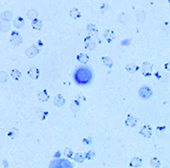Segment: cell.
Instances as JSON below:
<instances>
[{
  "mask_svg": "<svg viewBox=\"0 0 170 168\" xmlns=\"http://www.w3.org/2000/svg\"><path fill=\"white\" fill-rule=\"evenodd\" d=\"M138 94L140 95L141 98L147 100V99H149L151 97L152 91L150 87H148V86H142L138 91Z\"/></svg>",
  "mask_w": 170,
  "mask_h": 168,
  "instance_id": "obj_4",
  "label": "cell"
},
{
  "mask_svg": "<svg viewBox=\"0 0 170 168\" xmlns=\"http://www.w3.org/2000/svg\"><path fill=\"white\" fill-rule=\"evenodd\" d=\"M10 28V21H0V31L1 32H8Z\"/></svg>",
  "mask_w": 170,
  "mask_h": 168,
  "instance_id": "obj_24",
  "label": "cell"
},
{
  "mask_svg": "<svg viewBox=\"0 0 170 168\" xmlns=\"http://www.w3.org/2000/svg\"><path fill=\"white\" fill-rule=\"evenodd\" d=\"M39 51H40V50L37 46H31V47L26 49L25 54L28 58H34L35 56H37V54L39 53Z\"/></svg>",
  "mask_w": 170,
  "mask_h": 168,
  "instance_id": "obj_7",
  "label": "cell"
},
{
  "mask_svg": "<svg viewBox=\"0 0 170 168\" xmlns=\"http://www.w3.org/2000/svg\"><path fill=\"white\" fill-rule=\"evenodd\" d=\"M37 114H38V117L40 118V120H45V119L47 118V116H48V112L45 111V110H43V109H40L39 111L37 112Z\"/></svg>",
  "mask_w": 170,
  "mask_h": 168,
  "instance_id": "obj_34",
  "label": "cell"
},
{
  "mask_svg": "<svg viewBox=\"0 0 170 168\" xmlns=\"http://www.w3.org/2000/svg\"><path fill=\"white\" fill-rule=\"evenodd\" d=\"M65 97L62 94H56L55 97H54V99H53V104L57 107H62L65 105Z\"/></svg>",
  "mask_w": 170,
  "mask_h": 168,
  "instance_id": "obj_11",
  "label": "cell"
},
{
  "mask_svg": "<svg viewBox=\"0 0 170 168\" xmlns=\"http://www.w3.org/2000/svg\"><path fill=\"white\" fill-rule=\"evenodd\" d=\"M103 36H104V39H105L107 40V42L109 43V44L112 43V41L115 39V33L110 29H108L106 31H104Z\"/></svg>",
  "mask_w": 170,
  "mask_h": 168,
  "instance_id": "obj_10",
  "label": "cell"
},
{
  "mask_svg": "<svg viewBox=\"0 0 170 168\" xmlns=\"http://www.w3.org/2000/svg\"><path fill=\"white\" fill-rule=\"evenodd\" d=\"M70 108H71V110H73V111L80 110V101L78 100V99L73 100L72 103H71V105H70Z\"/></svg>",
  "mask_w": 170,
  "mask_h": 168,
  "instance_id": "obj_27",
  "label": "cell"
},
{
  "mask_svg": "<svg viewBox=\"0 0 170 168\" xmlns=\"http://www.w3.org/2000/svg\"><path fill=\"white\" fill-rule=\"evenodd\" d=\"M24 20L23 17H21V16H19V17H17L13 21V25L15 28H17V29L22 28V27L24 26Z\"/></svg>",
  "mask_w": 170,
  "mask_h": 168,
  "instance_id": "obj_20",
  "label": "cell"
},
{
  "mask_svg": "<svg viewBox=\"0 0 170 168\" xmlns=\"http://www.w3.org/2000/svg\"><path fill=\"white\" fill-rule=\"evenodd\" d=\"M37 16H38V11H37V9H29L28 11H27V13H26V17L28 18V19H30V20L37 18Z\"/></svg>",
  "mask_w": 170,
  "mask_h": 168,
  "instance_id": "obj_25",
  "label": "cell"
},
{
  "mask_svg": "<svg viewBox=\"0 0 170 168\" xmlns=\"http://www.w3.org/2000/svg\"><path fill=\"white\" fill-rule=\"evenodd\" d=\"M27 74H28L29 77L34 79V80H37L38 78H39V69H38L37 67H31L28 71H27Z\"/></svg>",
  "mask_w": 170,
  "mask_h": 168,
  "instance_id": "obj_12",
  "label": "cell"
},
{
  "mask_svg": "<svg viewBox=\"0 0 170 168\" xmlns=\"http://www.w3.org/2000/svg\"><path fill=\"white\" fill-rule=\"evenodd\" d=\"M139 68L140 67L136 64H126V66H125L126 71H127L128 73H130V74L136 73L139 70Z\"/></svg>",
  "mask_w": 170,
  "mask_h": 168,
  "instance_id": "obj_16",
  "label": "cell"
},
{
  "mask_svg": "<svg viewBox=\"0 0 170 168\" xmlns=\"http://www.w3.org/2000/svg\"><path fill=\"white\" fill-rule=\"evenodd\" d=\"M37 45H38V47H39V48H38L39 50H41V49L43 48V43H42L41 40H38V41H37Z\"/></svg>",
  "mask_w": 170,
  "mask_h": 168,
  "instance_id": "obj_36",
  "label": "cell"
},
{
  "mask_svg": "<svg viewBox=\"0 0 170 168\" xmlns=\"http://www.w3.org/2000/svg\"><path fill=\"white\" fill-rule=\"evenodd\" d=\"M10 42H11L12 45L15 47L20 46L22 44V42H23V37H22V36L17 31H12L11 36H10Z\"/></svg>",
  "mask_w": 170,
  "mask_h": 168,
  "instance_id": "obj_5",
  "label": "cell"
},
{
  "mask_svg": "<svg viewBox=\"0 0 170 168\" xmlns=\"http://www.w3.org/2000/svg\"><path fill=\"white\" fill-rule=\"evenodd\" d=\"M118 20H119V23H120V24H125L126 23H127V21H128V16L126 15V13L123 12V13H121V14L119 15Z\"/></svg>",
  "mask_w": 170,
  "mask_h": 168,
  "instance_id": "obj_29",
  "label": "cell"
},
{
  "mask_svg": "<svg viewBox=\"0 0 170 168\" xmlns=\"http://www.w3.org/2000/svg\"><path fill=\"white\" fill-rule=\"evenodd\" d=\"M83 43H84L85 48L88 49V50H91V51L95 50L96 43H95V41L94 40V39H92L91 36H87L85 39H84V40H83Z\"/></svg>",
  "mask_w": 170,
  "mask_h": 168,
  "instance_id": "obj_6",
  "label": "cell"
},
{
  "mask_svg": "<svg viewBox=\"0 0 170 168\" xmlns=\"http://www.w3.org/2000/svg\"><path fill=\"white\" fill-rule=\"evenodd\" d=\"M69 16H70L71 19L78 20V19H80V18L81 17V13H80V10L77 9V8H73V9H70Z\"/></svg>",
  "mask_w": 170,
  "mask_h": 168,
  "instance_id": "obj_18",
  "label": "cell"
},
{
  "mask_svg": "<svg viewBox=\"0 0 170 168\" xmlns=\"http://www.w3.org/2000/svg\"><path fill=\"white\" fill-rule=\"evenodd\" d=\"M87 32H88L89 36H98V29L94 24H90L87 25Z\"/></svg>",
  "mask_w": 170,
  "mask_h": 168,
  "instance_id": "obj_15",
  "label": "cell"
},
{
  "mask_svg": "<svg viewBox=\"0 0 170 168\" xmlns=\"http://www.w3.org/2000/svg\"><path fill=\"white\" fill-rule=\"evenodd\" d=\"M73 159L76 162H78V164H82V162H84V154L83 153H80V152H78L73 155Z\"/></svg>",
  "mask_w": 170,
  "mask_h": 168,
  "instance_id": "obj_26",
  "label": "cell"
},
{
  "mask_svg": "<svg viewBox=\"0 0 170 168\" xmlns=\"http://www.w3.org/2000/svg\"><path fill=\"white\" fill-rule=\"evenodd\" d=\"M9 80V75L5 71H0V83H6Z\"/></svg>",
  "mask_w": 170,
  "mask_h": 168,
  "instance_id": "obj_30",
  "label": "cell"
},
{
  "mask_svg": "<svg viewBox=\"0 0 170 168\" xmlns=\"http://www.w3.org/2000/svg\"><path fill=\"white\" fill-rule=\"evenodd\" d=\"M37 97H38V99H39V101H41V102H43V103L49 101V99H50V95H49L48 92H47L46 90L41 91L40 93L38 94Z\"/></svg>",
  "mask_w": 170,
  "mask_h": 168,
  "instance_id": "obj_19",
  "label": "cell"
},
{
  "mask_svg": "<svg viewBox=\"0 0 170 168\" xmlns=\"http://www.w3.org/2000/svg\"><path fill=\"white\" fill-rule=\"evenodd\" d=\"M150 162H151V165L152 167H160L161 166V162H160V160L157 159V158L151 159Z\"/></svg>",
  "mask_w": 170,
  "mask_h": 168,
  "instance_id": "obj_33",
  "label": "cell"
},
{
  "mask_svg": "<svg viewBox=\"0 0 170 168\" xmlns=\"http://www.w3.org/2000/svg\"><path fill=\"white\" fill-rule=\"evenodd\" d=\"M125 125L128 126V127H135L136 124H138V118L135 117V116H132V115H129L127 116V118H126L125 120Z\"/></svg>",
  "mask_w": 170,
  "mask_h": 168,
  "instance_id": "obj_9",
  "label": "cell"
},
{
  "mask_svg": "<svg viewBox=\"0 0 170 168\" xmlns=\"http://www.w3.org/2000/svg\"><path fill=\"white\" fill-rule=\"evenodd\" d=\"M0 19H1V21H10L13 19V15L11 12L9 11V10H5V11H2L0 13Z\"/></svg>",
  "mask_w": 170,
  "mask_h": 168,
  "instance_id": "obj_14",
  "label": "cell"
},
{
  "mask_svg": "<svg viewBox=\"0 0 170 168\" xmlns=\"http://www.w3.org/2000/svg\"><path fill=\"white\" fill-rule=\"evenodd\" d=\"M77 60L78 62H80V64H86L90 61V57L89 55H87L86 53H79L78 55H77Z\"/></svg>",
  "mask_w": 170,
  "mask_h": 168,
  "instance_id": "obj_17",
  "label": "cell"
},
{
  "mask_svg": "<svg viewBox=\"0 0 170 168\" xmlns=\"http://www.w3.org/2000/svg\"><path fill=\"white\" fill-rule=\"evenodd\" d=\"M84 157L87 160H93V159H95V152L94 150L91 149L89 151H87V152L84 154Z\"/></svg>",
  "mask_w": 170,
  "mask_h": 168,
  "instance_id": "obj_32",
  "label": "cell"
},
{
  "mask_svg": "<svg viewBox=\"0 0 170 168\" xmlns=\"http://www.w3.org/2000/svg\"><path fill=\"white\" fill-rule=\"evenodd\" d=\"M60 156H61V151H57V152L54 154V157H55V158H60Z\"/></svg>",
  "mask_w": 170,
  "mask_h": 168,
  "instance_id": "obj_37",
  "label": "cell"
},
{
  "mask_svg": "<svg viewBox=\"0 0 170 168\" xmlns=\"http://www.w3.org/2000/svg\"><path fill=\"white\" fill-rule=\"evenodd\" d=\"M73 79L76 84L80 86H85L91 83L93 79V71L85 66L78 67L73 74Z\"/></svg>",
  "mask_w": 170,
  "mask_h": 168,
  "instance_id": "obj_1",
  "label": "cell"
},
{
  "mask_svg": "<svg viewBox=\"0 0 170 168\" xmlns=\"http://www.w3.org/2000/svg\"><path fill=\"white\" fill-rule=\"evenodd\" d=\"M102 63L104 64V66H106L108 68H111L113 66V64H114L112 59L108 57V56H103L102 57Z\"/></svg>",
  "mask_w": 170,
  "mask_h": 168,
  "instance_id": "obj_23",
  "label": "cell"
},
{
  "mask_svg": "<svg viewBox=\"0 0 170 168\" xmlns=\"http://www.w3.org/2000/svg\"><path fill=\"white\" fill-rule=\"evenodd\" d=\"M50 167H56V168H68V167H74V165L71 164L68 160L65 159H60L57 158L56 160H54L52 162V164H50Z\"/></svg>",
  "mask_w": 170,
  "mask_h": 168,
  "instance_id": "obj_2",
  "label": "cell"
},
{
  "mask_svg": "<svg viewBox=\"0 0 170 168\" xmlns=\"http://www.w3.org/2000/svg\"><path fill=\"white\" fill-rule=\"evenodd\" d=\"M92 142H93V139L90 138V137H88V138H84V139H83V143L86 144V145H90Z\"/></svg>",
  "mask_w": 170,
  "mask_h": 168,
  "instance_id": "obj_35",
  "label": "cell"
},
{
  "mask_svg": "<svg viewBox=\"0 0 170 168\" xmlns=\"http://www.w3.org/2000/svg\"><path fill=\"white\" fill-rule=\"evenodd\" d=\"M142 165V160L138 157H135L130 162V166L134 168H138Z\"/></svg>",
  "mask_w": 170,
  "mask_h": 168,
  "instance_id": "obj_21",
  "label": "cell"
},
{
  "mask_svg": "<svg viewBox=\"0 0 170 168\" xmlns=\"http://www.w3.org/2000/svg\"><path fill=\"white\" fill-rule=\"evenodd\" d=\"M141 73L144 77H151L152 74V69H153V66L152 64L149 63V62H144L142 64L141 68Z\"/></svg>",
  "mask_w": 170,
  "mask_h": 168,
  "instance_id": "obj_3",
  "label": "cell"
},
{
  "mask_svg": "<svg viewBox=\"0 0 170 168\" xmlns=\"http://www.w3.org/2000/svg\"><path fill=\"white\" fill-rule=\"evenodd\" d=\"M64 155L67 157V158L72 159L73 155H74V152H73V150L71 149L70 148H65V150H64Z\"/></svg>",
  "mask_w": 170,
  "mask_h": 168,
  "instance_id": "obj_31",
  "label": "cell"
},
{
  "mask_svg": "<svg viewBox=\"0 0 170 168\" xmlns=\"http://www.w3.org/2000/svg\"><path fill=\"white\" fill-rule=\"evenodd\" d=\"M139 134L142 135V137H144L146 138H150L152 135V129L149 125H144L143 127H141Z\"/></svg>",
  "mask_w": 170,
  "mask_h": 168,
  "instance_id": "obj_8",
  "label": "cell"
},
{
  "mask_svg": "<svg viewBox=\"0 0 170 168\" xmlns=\"http://www.w3.org/2000/svg\"><path fill=\"white\" fill-rule=\"evenodd\" d=\"M145 16H146V13H145V11L143 9H136V21H142L145 19Z\"/></svg>",
  "mask_w": 170,
  "mask_h": 168,
  "instance_id": "obj_22",
  "label": "cell"
},
{
  "mask_svg": "<svg viewBox=\"0 0 170 168\" xmlns=\"http://www.w3.org/2000/svg\"><path fill=\"white\" fill-rule=\"evenodd\" d=\"M31 25L33 27V29L36 31H40L42 29V21L38 18L33 19L31 21Z\"/></svg>",
  "mask_w": 170,
  "mask_h": 168,
  "instance_id": "obj_13",
  "label": "cell"
},
{
  "mask_svg": "<svg viewBox=\"0 0 170 168\" xmlns=\"http://www.w3.org/2000/svg\"><path fill=\"white\" fill-rule=\"evenodd\" d=\"M11 77L14 80H20L21 77H22V73L20 70L18 69H12L11 70Z\"/></svg>",
  "mask_w": 170,
  "mask_h": 168,
  "instance_id": "obj_28",
  "label": "cell"
},
{
  "mask_svg": "<svg viewBox=\"0 0 170 168\" xmlns=\"http://www.w3.org/2000/svg\"><path fill=\"white\" fill-rule=\"evenodd\" d=\"M169 63H167V64H164V68H166V69H167V71H169Z\"/></svg>",
  "mask_w": 170,
  "mask_h": 168,
  "instance_id": "obj_38",
  "label": "cell"
}]
</instances>
